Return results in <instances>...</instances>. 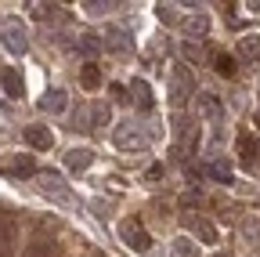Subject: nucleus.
Returning a JSON list of instances; mask_svg holds the SVG:
<instances>
[{
	"label": "nucleus",
	"instance_id": "nucleus-16",
	"mask_svg": "<svg viewBox=\"0 0 260 257\" xmlns=\"http://www.w3.org/2000/svg\"><path fill=\"white\" fill-rule=\"evenodd\" d=\"M239 156H242V163L249 167L253 159H256V138H249V134H242L239 138Z\"/></svg>",
	"mask_w": 260,
	"mask_h": 257
},
{
	"label": "nucleus",
	"instance_id": "nucleus-23",
	"mask_svg": "<svg viewBox=\"0 0 260 257\" xmlns=\"http://www.w3.org/2000/svg\"><path fill=\"white\" fill-rule=\"evenodd\" d=\"M177 253H181V257H199V250H195L188 239H177Z\"/></svg>",
	"mask_w": 260,
	"mask_h": 257
},
{
	"label": "nucleus",
	"instance_id": "nucleus-15",
	"mask_svg": "<svg viewBox=\"0 0 260 257\" xmlns=\"http://www.w3.org/2000/svg\"><path fill=\"white\" fill-rule=\"evenodd\" d=\"M76 51L90 58V54H98V51H102V40H98L94 33H80V37H76Z\"/></svg>",
	"mask_w": 260,
	"mask_h": 257
},
{
	"label": "nucleus",
	"instance_id": "nucleus-12",
	"mask_svg": "<svg viewBox=\"0 0 260 257\" xmlns=\"http://www.w3.org/2000/svg\"><path fill=\"white\" fill-rule=\"evenodd\" d=\"M15 253V229L8 221H0V257H11Z\"/></svg>",
	"mask_w": 260,
	"mask_h": 257
},
{
	"label": "nucleus",
	"instance_id": "nucleus-24",
	"mask_svg": "<svg viewBox=\"0 0 260 257\" xmlns=\"http://www.w3.org/2000/svg\"><path fill=\"white\" fill-rule=\"evenodd\" d=\"M98 123H109V109H102V105H94V112H90Z\"/></svg>",
	"mask_w": 260,
	"mask_h": 257
},
{
	"label": "nucleus",
	"instance_id": "nucleus-1",
	"mask_svg": "<svg viewBox=\"0 0 260 257\" xmlns=\"http://www.w3.org/2000/svg\"><path fill=\"white\" fill-rule=\"evenodd\" d=\"M119 239L130 246V250H138V253H145L148 246H152V239H148V232L141 229V224L138 221H123L119 224Z\"/></svg>",
	"mask_w": 260,
	"mask_h": 257
},
{
	"label": "nucleus",
	"instance_id": "nucleus-4",
	"mask_svg": "<svg viewBox=\"0 0 260 257\" xmlns=\"http://www.w3.org/2000/svg\"><path fill=\"white\" fill-rule=\"evenodd\" d=\"M25 141H29L32 149H40V152H47V149L54 145V134L47 131V127H25Z\"/></svg>",
	"mask_w": 260,
	"mask_h": 257
},
{
	"label": "nucleus",
	"instance_id": "nucleus-6",
	"mask_svg": "<svg viewBox=\"0 0 260 257\" xmlns=\"http://www.w3.org/2000/svg\"><path fill=\"white\" fill-rule=\"evenodd\" d=\"M40 188H44V192H51V196H58V199H65V196H69V192H65V185H61V178H58L54 170L40 174Z\"/></svg>",
	"mask_w": 260,
	"mask_h": 257
},
{
	"label": "nucleus",
	"instance_id": "nucleus-17",
	"mask_svg": "<svg viewBox=\"0 0 260 257\" xmlns=\"http://www.w3.org/2000/svg\"><path fill=\"white\" fill-rule=\"evenodd\" d=\"M184 29H188L195 40H203V37H206V29H210V22H206L203 15H195V18H188V22H184Z\"/></svg>",
	"mask_w": 260,
	"mask_h": 257
},
{
	"label": "nucleus",
	"instance_id": "nucleus-20",
	"mask_svg": "<svg viewBox=\"0 0 260 257\" xmlns=\"http://www.w3.org/2000/svg\"><path fill=\"white\" fill-rule=\"evenodd\" d=\"M199 109H203V112H206V116H210L213 123H220V116H224V109H220V105H217L213 98H206V94L199 98Z\"/></svg>",
	"mask_w": 260,
	"mask_h": 257
},
{
	"label": "nucleus",
	"instance_id": "nucleus-21",
	"mask_svg": "<svg viewBox=\"0 0 260 257\" xmlns=\"http://www.w3.org/2000/svg\"><path fill=\"white\" fill-rule=\"evenodd\" d=\"M213 69H217L220 76H235V58H232V54H217Z\"/></svg>",
	"mask_w": 260,
	"mask_h": 257
},
{
	"label": "nucleus",
	"instance_id": "nucleus-10",
	"mask_svg": "<svg viewBox=\"0 0 260 257\" xmlns=\"http://www.w3.org/2000/svg\"><path fill=\"white\" fill-rule=\"evenodd\" d=\"M4 174H8V178H25V174H37V163H32L29 156H22V159H15V163H8V167H4Z\"/></svg>",
	"mask_w": 260,
	"mask_h": 257
},
{
	"label": "nucleus",
	"instance_id": "nucleus-22",
	"mask_svg": "<svg viewBox=\"0 0 260 257\" xmlns=\"http://www.w3.org/2000/svg\"><path fill=\"white\" fill-rule=\"evenodd\" d=\"M206 174H210V178H217V181H232V167H228V163H210V167H206Z\"/></svg>",
	"mask_w": 260,
	"mask_h": 257
},
{
	"label": "nucleus",
	"instance_id": "nucleus-3",
	"mask_svg": "<svg viewBox=\"0 0 260 257\" xmlns=\"http://www.w3.org/2000/svg\"><path fill=\"white\" fill-rule=\"evenodd\" d=\"M0 83H4V91H8V98H22L25 94V83H22V76H18V69H0Z\"/></svg>",
	"mask_w": 260,
	"mask_h": 257
},
{
	"label": "nucleus",
	"instance_id": "nucleus-25",
	"mask_svg": "<svg viewBox=\"0 0 260 257\" xmlns=\"http://www.w3.org/2000/svg\"><path fill=\"white\" fill-rule=\"evenodd\" d=\"M256 127H260V112H256Z\"/></svg>",
	"mask_w": 260,
	"mask_h": 257
},
{
	"label": "nucleus",
	"instance_id": "nucleus-7",
	"mask_svg": "<svg viewBox=\"0 0 260 257\" xmlns=\"http://www.w3.org/2000/svg\"><path fill=\"white\" fill-rule=\"evenodd\" d=\"M188 229L199 236L203 243H217V229H213L210 221H203V217H191V221H188Z\"/></svg>",
	"mask_w": 260,
	"mask_h": 257
},
{
	"label": "nucleus",
	"instance_id": "nucleus-2",
	"mask_svg": "<svg viewBox=\"0 0 260 257\" xmlns=\"http://www.w3.org/2000/svg\"><path fill=\"white\" fill-rule=\"evenodd\" d=\"M4 47H8L11 54H25L29 37H25V25H22V22H8V25H4Z\"/></svg>",
	"mask_w": 260,
	"mask_h": 257
},
{
	"label": "nucleus",
	"instance_id": "nucleus-18",
	"mask_svg": "<svg viewBox=\"0 0 260 257\" xmlns=\"http://www.w3.org/2000/svg\"><path fill=\"white\" fill-rule=\"evenodd\" d=\"M116 145H123V149H145V138L141 134H130V131H116Z\"/></svg>",
	"mask_w": 260,
	"mask_h": 257
},
{
	"label": "nucleus",
	"instance_id": "nucleus-11",
	"mask_svg": "<svg viewBox=\"0 0 260 257\" xmlns=\"http://www.w3.org/2000/svg\"><path fill=\"white\" fill-rule=\"evenodd\" d=\"M80 83H83L87 91H98V87H102V69H98L94 62H87V66L80 69Z\"/></svg>",
	"mask_w": 260,
	"mask_h": 257
},
{
	"label": "nucleus",
	"instance_id": "nucleus-14",
	"mask_svg": "<svg viewBox=\"0 0 260 257\" xmlns=\"http://www.w3.org/2000/svg\"><path fill=\"white\" fill-rule=\"evenodd\" d=\"M51 253H54V246H51V239H44V236L29 239V246H25V257H51Z\"/></svg>",
	"mask_w": 260,
	"mask_h": 257
},
{
	"label": "nucleus",
	"instance_id": "nucleus-13",
	"mask_svg": "<svg viewBox=\"0 0 260 257\" xmlns=\"http://www.w3.org/2000/svg\"><path fill=\"white\" fill-rule=\"evenodd\" d=\"M40 109L44 112H61L65 109V91H47L44 98H40Z\"/></svg>",
	"mask_w": 260,
	"mask_h": 257
},
{
	"label": "nucleus",
	"instance_id": "nucleus-9",
	"mask_svg": "<svg viewBox=\"0 0 260 257\" xmlns=\"http://www.w3.org/2000/svg\"><path fill=\"white\" fill-rule=\"evenodd\" d=\"M65 163H69L73 170H87V167L94 163V152H90V149H73L69 156H65Z\"/></svg>",
	"mask_w": 260,
	"mask_h": 257
},
{
	"label": "nucleus",
	"instance_id": "nucleus-5",
	"mask_svg": "<svg viewBox=\"0 0 260 257\" xmlns=\"http://www.w3.org/2000/svg\"><path fill=\"white\" fill-rule=\"evenodd\" d=\"M239 58H246L249 66H260V37H242L239 40Z\"/></svg>",
	"mask_w": 260,
	"mask_h": 257
},
{
	"label": "nucleus",
	"instance_id": "nucleus-8",
	"mask_svg": "<svg viewBox=\"0 0 260 257\" xmlns=\"http://www.w3.org/2000/svg\"><path fill=\"white\" fill-rule=\"evenodd\" d=\"M109 51H130V37L123 29H105V40H102Z\"/></svg>",
	"mask_w": 260,
	"mask_h": 257
},
{
	"label": "nucleus",
	"instance_id": "nucleus-19",
	"mask_svg": "<svg viewBox=\"0 0 260 257\" xmlns=\"http://www.w3.org/2000/svg\"><path fill=\"white\" fill-rule=\"evenodd\" d=\"M130 91L138 94V105H141V109H152V91H148L145 80H134V87H130Z\"/></svg>",
	"mask_w": 260,
	"mask_h": 257
}]
</instances>
